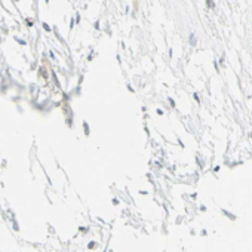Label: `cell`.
I'll use <instances>...</instances> for the list:
<instances>
[{
    "label": "cell",
    "instance_id": "6da1fadb",
    "mask_svg": "<svg viewBox=\"0 0 252 252\" xmlns=\"http://www.w3.org/2000/svg\"><path fill=\"white\" fill-rule=\"evenodd\" d=\"M82 126H83V132H85V135L88 136V135L90 133V129H89V123H88V122L85 120V122L82 123Z\"/></svg>",
    "mask_w": 252,
    "mask_h": 252
},
{
    "label": "cell",
    "instance_id": "7a4b0ae2",
    "mask_svg": "<svg viewBox=\"0 0 252 252\" xmlns=\"http://www.w3.org/2000/svg\"><path fill=\"white\" fill-rule=\"evenodd\" d=\"M42 25H43V30H44V31H48V33H51V27H49V25L46 24V22H43Z\"/></svg>",
    "mask_w": 252,
    "mask_h": 252
},
{
    "label": "cell",
    "instance_id": "3957f363",
    "mask_svg": "<svg viewBox=\"0 0 252 252\" xmlns=\"http://www.w3.org/2000/svg\"><path fill=\"white\" fill-rule=\"evenodd\" d=\"M25 22H27V27H33V21L31 19H25Z\"/></svg>",
    "mask_w": 252,
    "mask_h": 252
},
{
    "label": "cell",
    "instance_id": "277c9868",
    "mask_svg": "<svg viewBox=\"0 0 252 252\" xmlns=\"http://www.w3.org/2000/svg\"><path fill=\"white\" fill-rule=\"evenodd\" d=\"M74 24H76V21L71 18V21H70V28H73V27H74Z\"/></svg>",
    "mask_w": 252,
    "mask_h": 252
},
{
    "label": "cell",
    "instance_id": "5b68a950",
    "mask_svg": "<svg viewBox=\"0 0 252 252\" xmlns=\"http://www.w3.org/2000/svg\"><path fill=\"white\" fill-rule=\"evenodd\" d=\"M16 42H18L19 44H27V42H25V40H19V39H16Z\"/></svg>",
    "mask_w": 252,
    "mask_h": 252
},
{
    "label": "cell",
    "instance_id": "8992f818",
    "mask_svg": "<svg viewBox=\"0 0 252 252\" xmlns=\"http://www.w3.org/2000/svg\"><path fill=\"white\" fill-rule=\"evenodd\" d=\"M128 90H129V92H132V94L135 92V90H133V88H132L131 85H128Z\"/></svg>",
    "mask_w": 252,
    "mask_h": 252
},
{
    "label": "cell",
    "instance_id": "52a82bcc",
    "mask_svg": "<svg viewBox=\"0 0 252 252\" xmlns=\"http://www.w3.org/2000/svg\"><path fill=\"white\" fill-rule=\"evenodd\" d=\"M76 22H80V15H76Z\"/></svg>",
    "mask_w": 252,
    "mask_h": 252
}]
</instances>
